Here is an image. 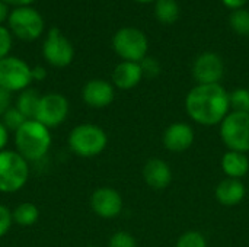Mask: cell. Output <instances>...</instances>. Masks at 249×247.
I'll return each mask as SVG.
<instances>
[{
	"instance_id": "cell-1",
	"label": "cell",
	"mask_w": 249,
	"mask_h": 247,
	"mask_svg": "<svg viewBox=\"0 0 249 247\" xmlns=\"http://www.w3.org/2000/svg\"><path fill=\"white\" fill-rule=\"evenodd\" d=\"M185 111L198 125H220L231 112L229 92L220 83L197 84L185 96Z\"/></svg>"
},
{
	"instance_id": "cell-2",
	"label": "cell",
	"mask_w": 249,
	"mask_h": 247,
	"mask_svg": "<svg viewBox=\"0 0 249 247\" xmlns=\"http://www.w3.org/2000/svg\"><path fill=\"white\" fill-rule=\"evenodd\" d=\"M53 137L50 128L36 119H28L15 132L16 151L26 162H38L47 156L51 148Z\"/></svg>"
},
{
	"instance_id": "cell-3",
	"label": "cell",
	"mask_w": 249,
	"mask_h": 247,
	"mask_svg": "<svg viewBox=\"0 0 249 247\" xmlns=\"http://www.w3.org/2000/svg\"><path fill=\"white\" fill-rule=\"evenodd\" d=\"M67 143L76 156L92 159L105 151L108 135L105 130L96 124H80L70 131Z\"/></svg>"
},
{
	"instance_id": "cell-4",
	"label": "cell",
	"mask_w": 249,
	"mask_h": 247,
	"mask_svg": "<svg viewBox=\"0 0 249 247\" xmlns=\"http://www.w3.org/2000/svg\"><path fill=\"white\" fill-rule=\"evenodd\" d=\"M29 179V165L16 150L0 151V192H19Z\"/></svg>"
},
{
	"instance_id": "cell-5",
	"label": "cell",
	"mask_w": 249,
	"mask_h": 247,
	"mask_svg": "<svg viewBox=\"0 0 249 247\" xmlns=\"http://www.w3.org/2000/svg\"><path fill=\"white\" fill-rule=\"evenodd\" d=\"M219 134L228 150L249 153V112H229L220 122Z\"/></svg>"
},
{
	"instance_id": "cell-6",
	"label": "cell",
	"mask_w": 249,
	"mask_h": 247,
	"mask_svg": "<svg viewBox=\"0 0 249 247\" xmlns=\"http://www.w3.org/2000/svg\"><path fill=\"white\" fill-rule=\"evenodd\" d=\"M112 48L124 61L140 63L147 57L149 42L144 32L133 26H125L118 29L112 36Z\"/></svg>"
},
{
	"instance_id": "cell-7",
	"label": "cell",
	"mask_w": 249,
	"mask_h": 247,
	"mask_svg": "<svg viewBox=\"0 0 249 247\" xmlns=\"http://www.w3.org/2000/svg\"><path fill=\"white\" fill-rule=\"evenodd\" d=\"M9 31L22 41L38 39L44 33L45 22L41 13L31 6L15 7L7 19Z\"/></svg>"
},
{
	"instance_id": "cell-8",
	"label": "cell",
	"mask_w": 249,
	"mask_h": 247,
	"mask_svg": "<svg viewBox=\"0 0 249 247\" xmlns=\"http://www.w3.org/2000/svg\"><path fill=\"white\" fill-rule=\"evenodd\" d=\"M32 67L18 57H6L0 60V86L13 92H22L32 83Z\"/></svg>"
},
{
	"instance_id": "cell-9",
	"label": "cell",
	"mask_w": 249,
	"mask_h": 247,
	"mask_svg": "<svg viewBox=\"0 0 249 247\" xmlns=\"http://www.w3.org/2000/svg\"><path fill=\"white\" fill-rule=\"evenodd\" d=\"M42 55L50 66L64 68L71 64L74 58V48L58 28H51L42 44Z\"/></svg>"
},
{
	"instance_id": "cell-10",
	"label": "cell",
	"mask_w": 249,
	"mask_h": 247,
	"mask_svg": "<svg viewBox=\"0 0 249 247\" xmlns=\"http://www.w3.org/2000/svg\"><path fill=\"white\" fill-rule=\"evenodd\" d=\"M69 109L70 105L64 95L55 92L45 93L39 99V105L34 119H36L47 128H55L67 119Z\"/></svg>"
},
{
	"instance_id": "cell-11",
	"label": "cell",
	"mask_w": 249,
	"mask_h": 247,
	"mask_svg": "<svg viewBox=\"0 0 249 247\" xmlns=\"http://www.w3.org/2000/svg\"><path fill=\"white\" fill-rule=\"evenodd\" d=\"M193 76L197 84H217L225 76L223 58L216 52H203L193 64Z\"/></svg>"
},
{
	"instance_id": "cell-12",
	"label": "cell",
	"mask_w": 249,
	"mask_h": 247,
	"mask_svg": "<svg viewBox=\"0 0 249 247\" xmlns=\"http://www.w3.org/2000/svg\"><path fill=\"white\" fill-rule=\"evenodd\" d=\"M123 197L114 188L101 186L95 189L90 195V208L101 218L111 220L118 217L123 211Z\"/></svg>"
},
{
	"instance_id": "cell-13",
	"label": "cell",
	"mask_w": 249,
	"mask_h": 247,
	"mask_svg": "<svg viewBox=\"0 0 249 247\" xmlns=\"http://www.w3.org/2000/svg\"><path fill=\"white\" fill-rule=\"evenodd\" d=\"M196 132L194 128L187 122H174L168 125L162 134L163 147L175 154L184 153L194 144Z\"/></svg>"
},
{
	"instance_id": "cell-14",
	"label": "cell",
	"mask_w": 249,
	"mask_h": 247,
	"mask_svg": "<svg viewBox=\"0 0 249 247\" xmlns=\"http://www.w3.org/2000/svg\"><path fill=\"white\" fill-rule=\"evenodd\" d=\"M82 99L93 109H104L115 99L114 84L102 79H92L85 83L82 89Z\"/></svg>"
},
{
	"instance_id": "cell-15",
	"label": "cell",
	"mask_w": 249,
	"mask_h": 247,
	"mask_svg": "<svg viewBox=\"0 0 249 247\" xmlns=\"http://www.w3.org/2000/svg\"><path fill=\"white\" fill-rule=\"evenodd\" d=\"M172 169L163 159L152 157L143 166V181L153 191H163L172 182Z\"/></svg>"
},
{
	"instance_id": "cell-16",
	"label": "cell",
	"mask_w": 249,
	"mask_h": 247,
	"mask_svg": "<svg viewBox=\"0 0 249 247\" xmlns=\"http://www.w3.org/2000/svg\"><path fill=\"white\" fill-rule=\"evenodd\" d=\"M214 197L223 207H236L247 197V188L242 181L225 178L214 188Z\"/></svg>"
},
{
	"instance_id": "cell-17",
	"label": "cell",
	"mask_w": 249,
	"mask_h": 247,
	"mask_svg": "<svg viewBox=\"0 0 249 247\" xmlns=\"http://www.w3.org/2000/svg\"><path fill=\"white\" fill-rule=\"evenodd\" d=\"M143 70L140 63L121 61L112 71V84L121 90H130L136 87L143 79Z\"/></svg>"
},
{
	"instance_id": "cell-18",
	"label": "cell",
	"mask_w": 249,
	"mask_h": 247,
	"mask_svg": "<svg viewBox=\"0 0 249 247\" xmlns=\"http://www.w3.org/2000/svg\"><path fill=\"white\" fill-rule=\"evenodd\" d=\"M220 167L226 178L242 181L249 173V157L245 153L228 150L220 160Z\"/></svg>"
},
{
	"instance_id": "cell-19",
	"label": "cell",
	"mask_w": 249,
	"mask_h": 247,
	"mask_svg": "<svg viewBox=\"0 0 249 247\" xmlns=\"http://www.w3.org/2000/svg\"><path fill=\"white\" fill-rule=\"evenodd\" d=\"M39 99H41V95L36 90L28 87V89L19 92L15 106L28 119H34L35 114H36V109H38V105H39Z\"/></svg>"
},
{
	"instance_id": "cell-20",
	"label": "cell",
	"mask_w": 249,
	"mask_h": 247,
	"mask_svg": "<svg viewBox=\"0 0 249 247\" xmlns=\"http://www.w3.org/2000/svg\"><path fill=\"white\" fill-rule=\"evenodd\" d=\"M12 217L13 224L20 227H31L39 220V210L32 202H22L12 211Z\"/></svg>"
},
{
	"instance_id": "cell-21",
	"label": "cell",
	"mask_w": 249,
	"mask_h": 247,
	"mask_svg": "<svg viewBox=\"0 0 249 247\" xmlns=\"http://www.w3.org/2000/svg\"><path fill=\"white\" fill-rule=\"evenodd\" d=\"M155 16L160 23H175L179 16V4L177 0H156Z\"/></svg>"
},
{
	"instance_id": "cell-22",
	"label": "cell",
	"mask_w": 249,
	"mask_h": 247,
	"mask_svg": "<svg viewBox=\"0 0 249 247\" xmlns=\"http://www.w3.org/2000/svg\"><path fill=\"white\" fill-rule=\"evenodd\" d=\"M232 29L242 36H249V10L247 9H238L233 10L229 17Z\"/></svg>"
},
{
	"instance_id": "cell-23",
	"label": "cell",
	"mask_w": 249,
	"mask_h": 247,
	"mask_svg": "<svg viewBox=\"0 0 249 247\" xmlns=\"http://www.w3.org/2000/svg\"><path fill=\"white\" fill-rule=\"evenodd\" d=\"M231 112H249V90L239 87L229 93Z\"/></svg>"
},
{
	"instance_id": "cell-24",
	"label": "cell",
	"mask_w": 249,
	"mask_h": 247,
	"mask_svg": "<svg viewBox=\"0 0 249 247\" xmlns=\"http://www.w3.org/2000/svg\"><path fill=\"white\" fill-rule=\"evenodd\" d=\"M175 247H207V239L198 230H188L179 236Z\"/></svg>"
},
{
	"instance_id": "cell-25",
	"label": "cell",
	"mask_w": 249,
	"mask_h": 247,
	"mask_svg": "<svg viewBox=\"0 0 249 247\" xmlns=\"http://www.w3.org/2000/svg\"><path fill=\"white\" fill-rule=\"evenodd\" d=\"M28 121V118L19 112L16 109V106H12L3 116H1V122L4 124V127L9 130V132H16L25 122Z\"/></svg>"
},
{
	"instance_id": "cell-26",
	"label": "cell",
	"mask_w": 249,
	"mask_h": 247,
	"mask_svg": "<svg viewBox=\"0 0 249 247\" xmlns=\"http://www.w3.org/2000/svg\"><path fill=\"white\" fill-rule=\"evenodd\" d=\"M108 247H137V242L131 233L125 230H120L111 236Z\"/></svg>"
},
{
	"instance_id": "cell-27",
	"label": "cell",
	"mask_w": 249,
	"mask_h": 247,
	"mask_svg": "<svg viewBox=\"0 0 249 247\" xmlns=\"http://www.w3.org/2000/svg\"><path fill=\"white\" fill-rule=\"evenodd\" d=\"M140 66H142V70H143V76L144 77L153 79V77H158L160 74V64L153 57H144L140 61Z\"/></svg>"
},
{
	"instance_id": "cell-28",
	"label": "cell",
	"mask_w": 249,
	"mask_h": 247,
	"mask_svg": "<svg viewBox=\"0 0 249 247\" xmlns=\"http://www.w3.org/2000/svg\"><path fill=\"white\" fill-rule=\"evenodd\" d=\"M12 49V32L9 28L0 25V60L9 57V52Z\"/></svg>"
},
{
	"instance_id": "cell-29",
	"label": "cell",
	"mask_w": 249,
	"mask_h": 247,
	"mask_svg": "<svg viewBox=\"0 0 249 247\" xmlns=\"http://www.w3.org/2000/svg\"><path fill=\"white\" fill-rule=\"evenodd\" d=\"M12 226H13L12 211L6 205L0 204V239L4 237L9 233Z\"/></svg>"
},
{
	"instance_id": "cell-30",
	"label": "cell",
	"mask_w": 249,
	"mask_h": 247,
	"mask_svg": "<svg viewBox=\"0 0 249 247\" xmlns=\"http://www.w3.org/2000/svg\"><path fill=\"white\" fill-rule=\"evenodd\" d=\"M12 108V93L0 86V118Z\"/></svg>"
},
{
	"instance_id": "cell-31",
	"label": "cell",
	"mask_w": 249,
	"mask_h": 247,
	"mask_svg": "<svg viewBox=\"0 0 249 247\" xmlns=\"http://www.w3.org/2000/svg\"><path fill=\"white\" fill-rule=\"evenodd\" d=\"M47 77V70L42 66H35L32 67V80L34 82H42Z\"/></svg>"
},
{
	"instance_id": "cell-32",
	"label": "cell",
	"mask_w": 249,
	"mask_h": 247,
	"mask_svg": "<svg viewBox=\"0 0 249 247\" xmlns=\"http://www.w3.org/2000/svg\"><path fill=\"white\" fill-rule=\"evenodd\" d=\"M9 134H10L9 130L0 121V151L6 150V146H7V141H9Z\"/></svg>"
},
{
	"instance_id": "cell-33",
	"label": "cell",
	"mask_w": 249,
	"mask_h": 247,
	"mask_svg": "<svg viewBox=\"0 0 249 247\" xmlns=\"http://www.w3.org/2000/svg\"><path fill=\"white\" fill-rule=\"evenodd\" d=\"M249 0H222V3L226 6V7H229V9H232V10H238V9H242L247 3H248Z\"/></svg>"
},
{
	"instance_id": "cell-34",
	"label": "cell",
	"mask_w": 249,
	"mask_h": 247,
	"mask_svg": "<svg viewBox=\"0 0 249 247\" xmlns=\"http://www.w3.org/2000/svg\"><path fill=\"white\" fill-rule=\"evenodd\" d=\"M9 15H10V10H9V4H6L4 1L0 0V25L9 19Z\"/></svg>"
},
{
	"instance_id": "cell-35",
	"label": "cell",
	"mask_w": 249,
	"mask_h": 247,
	"mask_svg": "<svg viewBox=\"0 0 249 247\" xmlns=\"http://www.w3.org/2000/svg\"><path fill=\"white\" fill-rule=\"evenodd\" d=\"M1 1H4L6 4H12V6L20 7V6H31L36 0H1Z\"/></svg>"
},
{
	"instance_id": "cell-36",
	"label": "cell",
	"mask_w": 249,
	"mask_h": 247,
	"mask_svg": "<svg viewBox=\"0 0 249 247\" xmlns=\"http://www.w3.org/2000/svg\"><path fill=\"white\" fill-rule=\"evenodd\" d=\"M139 3H152V1H156V0H136Z\"/></svg>"
},
{
	"instance_id": "cell-37",
	"label": "cell",
	"mask_w": 249,
	"mask_h": 247,
	"mask_svg": "<svg viewBox=\"0 0 249 247\" xmlns=\"http://www.w3.org/2000/svg\"><path fill=\"white\" fill-rule=\"evenodd\" d=\"M86 247H98V246H86Z\"/></svg>"
}]
</instances>
